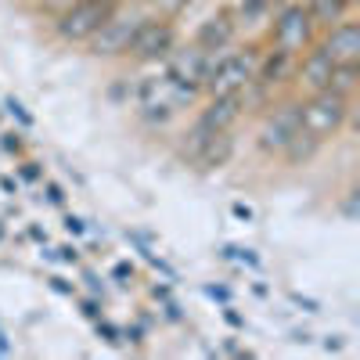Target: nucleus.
<instances>
[{"label": "nucleus", "mask_w": 360, "mask_h": 360, "mask_svg": "<svg viewBox=\"0 0 360 360\" xmlns=\"http://www.w3.org/2000/svg\"><path fill=\"white\" fill-rule=\"evenodd\" d=\"M263 44H245V47H220V51H205V65H202V94H234L252 83V69L259 58Z\"/></svg>", "instance_id": "1"}, {"label": "nucleus", "mask_w": 360, "mask_h": 360, "mask_svg": "<svg viewBox=\"0 0 360 360\" xmlns=\"http://www.w3.org/2000/svg\"><path fill=\"white\" fill-rule=\"evenodd\" d=\"M119 4L123 0H72L65 11H58L51 18V33L65 47H83L119 11Z\"/></svg>", "instance_id": "2"}, {"label": "nucleus", "mask_w": 360, "mask_h": 360, "mask_svg": "<svg viewBox=\"0 0 360 360\" xmlns=\"http://www.w3.org/2000/svg\"><path fill=\"white\" fill-rule=\"evenodd\" d=\"M148 18V11L137 4H119V11L98 29L94 37H90L83 47H86V54L90 58H98V62H115V58H127V51H130V44H134V37H137V29H141V22Z\"/></svg>", "instance_id": "3"}, {"label": "nucleus", "mask_w": 360, "mask_h": 360, "mask_svg": "<svg viewBox=\"0 0 360 360\" xmlns=\"http://www.w3.org/2000/svg\"><path fill=\"white\" fill-rule=\"evenodd\" d=\"M353 98H342L335 90H314V94H303V105H299V127L310 130L317 141H332L346 130V115H349Z\"/></svg>", "instance_id": "4"}, {"label": "nucleus", "mask_w": 360, "mask_h": 360, "mask_svg": "<svg viewBox=\"0 0 360 360\" xmlns=\"http://www.w3.org/2000/svg\"><path fill=\"white\" fill-rule=\"evenodd\" d=\"M317 40V25L310 22V11L303 0H285V4L270 15L266 29V47H278L288 54H303Z\"/></svg>", "instance_id": "5"}, {"label": "nucleus", "mask_w": 360, "mask_h": 360, "mask_svg": "<svg viewBox=\"0 0 360 360\" xmlns=\"http://www.w3.org/2000/svg\"><path fill=\"white\" fill-rule=\"evenodd\" d=\"M299 105H303V94H295V98L281 94L274 105L263 112L259 130H256V137H252L256 152H259L263 159H278L281 148L288 144V137L299 130Z\"/></svg>", "instance_id": "6"}, {"label": "nucleus", "mask_w": 360, "mask_h": 360, "mask_svg": "<svg viewBox=\"0 0 360 360\" xmlns=\"http://www.w3.org/2000/svg\"><path fill=\"white\" fill-rule=\"evenodd\" d=\"M180 44V25L173 18H155V15H148L137 29V37L127 51V58L134 65H162L166 62V54Z\"/></svg>", "instance_id": "7"}, {"label": "nucleus", "mask_w": 360, "mask_h": 360, "mask_svg": "<svg viewBox=\"0 0 360 360\" xmlns=\"http://www.w3.org/2000/svg\"><path fill=\"white\" fill-rule=\"evenodd\" d=\"M317 47L332 58V62H360V18L346 15L335 25H328L317 33Z\"/></svg>", "instance_id": "8"}, {"label": "nucleus", "mask_w": 360, "mask_h": 360, "mask_svg": "<svg viewBox=\"0 0 360 360\" xmlns=\"http://www.w3.org/2000/svg\"><path fill=\"white\" fill-rule=\"evenodd\" d=\"M242 37V22H238L234 8H217L213 15H205L195 33H191V44H198L202 51H220V47H231Z\"/></svg>", "instance_id": "9"}, {"label": "nucleus", "mask_w": 360, "mask_h": 360, "mask_svg": "<svg viewBox=\"0 0 360 360\" xmlns=\"http://www.w3.org/2000/svg\"><path fill=\"white\" fill-rule=\"evenodd\" d=\"M332 69H335V62L328 58L321 47H317V40L303 51V54H295V72H292V86H299L303 94H314V90H324L328 86V79H332Z\"/></svg>", "instance_id": "10"}, {"label": "nucleus", "mask_w": 360, "mask_h": 360, "mask_svg": "<svg viewBox=\"0 0 360 360\" xmlns=\"http://www.w3.org/2000/svg\"><path fill=\"white\" fill-rule=\"evenodd\" d=\"M195 119H202V123L213 130V134H220V130H234V127L245 119L242 90H234V94H209V98H202V108H198Z\"/></svg>", "instance_id": "11"}, {"label": "nucleus", "mask_w": 360, "mask_h": 360, "mask_svg": "<svg viewBox=\"0 0 360 360\" xmlns=\"http://www.w3.org/2000/svg\"><path fill=\"white\" fill-rule=\"evenodd\" d=\"M292 72H295V54L263 44V51L256 58V69H252V83H259L266 90H274V94H281V90L292 83Z\"/></svg>", "instance_id": "12"}, {"label": "nucleus", "mask_w": 360, "mask_h": 360, "mask_svg": "<svg viewBox=\"0 0 360 360\" xmlns=\"http://www.w3.org/2000/svg\"><path fill=\"white\" fill-rule=\"evenodd\" d=\"M202 65H205V51L191 40H180L162 62V72L176 83H202Z\"/></svg>", "instance_id": "13"}, {"label": "nucleus", "mask_w": 360, "mask_h": 360, "mask_svg": "<svg viewBox=\"0 0 360 360\" xmlns=\"http://www.w3.org/2000/svg\"><path fill=\"white\" fill-rule=\"evenodd\" d=\"M238 155V137H234V130H224V134H213L205 144H202V152L195 155V162H191V169L195 173H202V176H209V173H220L224 166H231V159Z\"/></svg>", "instance_id": "14"}, {"label": "nucleus", "mask_w": 360, "mask_h": 360, "mask_svg": "<svg viewBox=\"0 0 360 360\" xmlns=\"http://www.w3.org/2000/svg\"><path fill=\"white\" fill-rule=\"evenodd\" d=\"M321 148H324V141H317L310 130H303L299 127L292 137H288V144L281 148V162H285V169H303V166H310L317 155H321Z\"/></svg>", "instance_id": "15"}, {"label": "nucleus", "mask_w": 360, "mask_h": 360, "mask_svg": "<svg viewBox=\"0 0 360 360\" xmlns=\"http://www.w3.org/2000/svg\"><path fill=\"white\" fill-rule=\"evenodd\" d=\"M134 115H137V123H141L148 134H162L180 112H176L169 101H148V105H134Z\"/></svg>", "instance_id": "16"}, {"label": "nucleus", "mask_w": 360, "mask_h": 360, "mask_svg": "<svg viewBox=\"0 0 360 360\" xmlns=\"http://www.w3.org/2000/svg\"><path fill=\"white\" fill-rule=\"evenodd\" d=\"M303 4L310 11V22L317 25V33H321V29H328V25H335L339 18L353 15V8L346 4V0H303Z\"/></svg>", "instance_id": "17"}, {"label": "nucleus", "mask_w": 360, "mask_h": 360, "mask_svg": "<svg viewBox=\"0 0 360 360\" xmlns=\"http://www.w3.org/2000/svg\"><path fill=\"white\" fill-rule=\"evenodd\" d=\"M328 90H335V94H342V98H356V90H360V62H339L332 69Z\"/></svg>", "instance_id": "18"}, {"label": "nucleus", "mask_w": 360, "mask_h": 360, "mask_svg": "<svg viewBox=\"0 0 360 360\" xmlns=\"http://www.w3.org/2000/svg\"><path fill=\"white\" fill-rule=\"evenodd\" d=\"M281 4H285V0H238L234 15H238V22H242V25H252L259 18H270Z\"/></svg>", "instance_id": "19"}, {"label": "nucleus", "mask_w": 360, "mask_h": 360, "mask_svg": "<svg viewBox=\"0 0 360 360\" xmlns=\"http://www.w3.org/2000/svg\"><path fill=\"white\" fill-rule=\"evenodd\" d=\"M137 4L148 11V15H155V18H180L188 8H191V0H137Z\"/></svg>", "instance_id": "20"}, {"label": "nucleus", "mask_w": 360, "mask_h": 360, "mask_svg": "<svg viewBox=\"0 0 360 360\" xmlns=\"http://www.w3.org/2000/svg\"><path fill=\"white\" fill-rule=\"evenodd\" d=\"M94 332H98V339H105L108 346H123V328H115V324L105 321V317L94 321Z\"/></svg>", "instance_id": "21"}, {"label": "nucleus", "mask_w": 360, "mask_h": 360, "mask_svg": "<svg viewBox=\"0 0 360 360\" xmlns=\"http://www.w3.org/2000/svg\"><path fill=\"white\" fill-rule=\"evenodd\" d=\"M0 148H4L8 155H25V137H22V130H4L0 134Z\"/></svg>", "instance_id": "22"}, {"label": "nucleus", "mask_w": 360, "mask_h": 360, "mask_svg": "<svg viewBox=\"0 0 360 360\" xmlns=\"http://www.w3.org/2000/svg\"><path fill=\"white\" fill-rule=\"evenodd\" d=\"M4 108H8V115H11V119H18V127H22V130L33 127V115L25 112V105H22L15 94H8V98H4Z\"/></svg>", "instance_id": "23"}, {"label": "nucleus", "mask_w": 360, "mask_h": 360, "mask_svg": "<svg viewBox=\"0 0 360 360\" xmlns=\"http://www.w3.org/2000/svg\"><path fill=\"white\" fill-rule=\"evenodd\" d=\"M339 213L353 224V220H360V188L353 184L349 191H346V198H342V205H339Z\"/></svg>", "instance_id": "24"}, {"label": "nucleus", "mask_w": 360, "mask_h": 360, "mask_svg": "<svg viewBox=\"0 0 360 360\" xmlns=\"http://www.w3.org/2000/svg\"><path fill=\"white\" fill-rule=\"evenodd\" d=\"M224 256H227V259H242V263H249V266H256V270H259V256H256L252 249H242V245H224Z\"/></svg>", "instance_id": "25"}, {"label": "nucleus", "mask_w": 360, "mask_h": 360, "mask_svg": "<svg viewBox=\"0 0 360 360\" xmlns=\"http://www.w3.org/2000/svg\"><path fill=\"white\" fill-rule=\"evenodd\" d=\"M112 281L127 288V285L134 281V263H127V259H123V263H115V266H112Z\"/></svg>", "instance_id": "26"}, {"label": "nucleus", "mask_w": 360, "mask_h": 360, "mask_svg": "<svg viewBox=\"0 0 360 360\" xmlns=\"http://www.w3.org/2000/svg\"><path fill=\"white\" fill-rule=\"evenodd\" d=\"M44 195L51 205H65V188L58 184V180H44Z\"/></svg>", "instance_id": "27"}, {"label": "nucleus", "mask_w": 360, "mask_h": 360, "mask_svg": "<svg viewBox=\"0 0 360 360\" xmlns=\"http://www.w3.org/2000/svg\"><path fill=\"white\" fill-rule=\"evenodd\" d=\"M79 310L86 321H98L101 317V295H90V299H79Z\"/></svg>", "instance_id": "28"}, {"label": "nucleus", "mask_w": 360, "mask_h": 360, "mask_svg": "<svg viewBox=\"0 0 360 360\" xmlns=\"http://www.w3.org/2000/svg\"><path fill=\"white\" fill-rule=\"evenodd\" d=\"M18 173H22V180H44V162H37V159H25Z\"/></svg>", "instance_id": "29"}, {"label": "nucleus", "mask_w": 360, "mask_h": 360, "mask_svg": "<svg viewBox=\"0 0 360 360\" xmlns=\"http://www.w3.org/2000/svg\"><path fill=\"white\" fill-rule=\"evenodd\" d=\"M47 285H51V288H54L58 295H69V299L76 295V288H72V285H69L65 278H58V274H51V278H47Z\"/></svg>", "instance_id": "30"}, {"label": "nucleus", "mask_w": 360, "mask_h": 360, "mask_svg": "<svg viewBox=\"0 0 360 360\" xmlns=\"http://www.w3.org/2000/svg\"><path fill=\"white\" fill-rule=\"evenodd\" d=\"M123 339H127L130 346H144V328H141V324H130V328H123Z\"/></svg>", "instance_id": "31"}, {"label": "nucleus", "mask_w": 360, "mask_h": 360, "mask_svg": "<svg viewBox=\"0 0 360 360\" xmlns=\"http://www.w3.org/2000/svg\"><path fill=\"white\" fill-rule=\"evenodd\" d=\"M62 224H65V231H69V234H76V238H79V234H86V224H83L76 213H65V220H62Z\"/></svg>", "instance_id": "32"}, {"label": "nucleus", "mask_w": 360, "mask_h": 360, "mask_svg": "<svg viewBox=\"0 0 360 360\" xmlns=\"http://www.w3.org/2000/svg\"><path fill=\"white\" fill-rule=\"evenodd\" d=\"M83 281H86V288L94 292V295H101V299H105V281L94 274V270H86V274H83Z\"/></svg>", "instance_id": "33"}, {"label": "nucleus", "mask_w": 360, "mask_h": 360, "mask_svg": "<svg viewBox=\"0 0 360 360\" xmlns=\"http://www.w3.org/2000/svg\"><path fill=\"white\" fill-rule=\"evenodd\" d=\"M205 295L209 299H220V303H231V288L227 285H205Z\"/></svg>", "instance_id": "34"}, {"label": "nucleus", "mask_w": 360, "mask_h": 360, "mask_svg": "<svg viewBox=\"0 0 360 360\" xmlns=\"http://www.w3.org/2000/svg\"><path fill=\"white\" fill-rule=\"evenodd\" d=\"M224 321H227L231 328H245V317H242V314H238V310H234L231 303H224Z\"/></svg>", "instance_id": "35"}, {"label": "nucleus", "mask_w": 360, "mask_h": 360, "mask_svg": "<svg viewBox=\"0 0 360 360\" xmlns=\"http://www.w3.org/2000/svg\"><path fill=\"white\" fill-rule=\"evenodd\" d=\"M288 299H292V303H295V307H303L307 314H317V310H321V307L314 303V299H307V295H299V292H292Z\"/></svg>", "instance_id": "36"}, {"label": "nucleus", "mask_w": 360, "mask_h": 360, "mask_svg": "<svg viewBox=\"0 0 360 360\" xmlns=\"http://www.w3.org/2000/svg\"><path fill=\"white\" fill-rule=\"evenodd\" d=\"M54 259H62V263H79V249H72V245H62L54 252Z\"/></svg>", "instance_id": "37"}, {"label": "nucleus", "mask_w": 360, "mask_h": 360, "mask_svg": "<svg viewBox=\"0 0 360 360\" xmlns=\"http://www.w3.org/2000/svg\"><path fill=\"white\" fill-rule=\"evenodd\" d=\"M231 213H234L238 220H245V224H249V220H252V205H249V202H234V205H231Z\"/></svg>", "instance_id": "38"}, {"label": "nucleus", "mask_w": 360, "mask_h": 360, "mask_svg": "<svg viewBox=\"0 0 360 360\" xmlns=\"http://www.w3.org/2000/svg\"><path fill=\"white\" fill-rule=\"evenodd\" d=\"M11 353V342H8V332H4V324H0V356H8Z\"/></svg>", "instance_id": "39"}, {"label": "nucleus", "mask_w": 360, "mask_h": 360, "mask_svg": "<svg viewBox=\"0 0 360 360\" xmlns=\"http://www.w3.org/2000/svg\"><path fill=\"white\" fill-rule=\"evenodd\" d=\"M324 349H328V353H339V349H342L339 335H328V339H324Z\"/></svg>", "instance_id": "40"}, {"label": "nucleus", "mask_w": 360, "mask_h": 360, "mask_svg": "<svg viewBox=\"0 0 360 360\" xmlns=\"http://www.w3.org/2000/svg\"><path fill=\"white\" fill-rule=\"evenodd\" d=\"M0 188H4L8 195H15V191H18V184H15V180H11V176H0Z\"/></svg>", "instance_id": "41"}, {"label": "nucleus", "mask_w": 360, "mask_h": 360, "mask_svg": "<svg viewBox=\"0 0 360 360\" xmlns=\"http://www.w3.org/2000/svg\"><path fill=\"white\" fill-rule=\"evenodd\" d=\"M152 295H155V299H169V288H166V285H152Z\"/></svg>", "instance_id": "42"}, {"label": "nucleus", "mask_w": 360, "mask_h": 360, "mask_svg": "<svg viewBox=\"0 0 360 360\" xmlns=\"http://www.w3.org/2000/svg\"><path fill=\"white\" fill-rule=\"evenodd\" d=\"M29 238H37V242H47V231H40V227H29Z\"/></svg>", "instance_id": "43"}, {"label": "nucleus", "mask_w": 360, "mask_h": 360, "mask_svg": "<svg viewBox=\"0 0 360 360\" xmlns=\"http://www.w3.org/2000/svg\"><path fill=\"white\" fill-rule=\"evenodd\" d=\"M346 4H349V8H353V11H356V8H360V0H346Z\"/></svg>", "instance_id": "44"}, {"label": "nucleus", "mask_w": 360, "mask_h": 360, "mask_svg": "<svg viewBox=\"0 0 360 360\" xmlns=\"http://www.w3.org/2000/svg\"><path fill=\"white\" fill-rule=\"evenodd\" d=\"M0 234H4V227H0Z\"/></svg>", "instance_id": "45"}]
</instances>
